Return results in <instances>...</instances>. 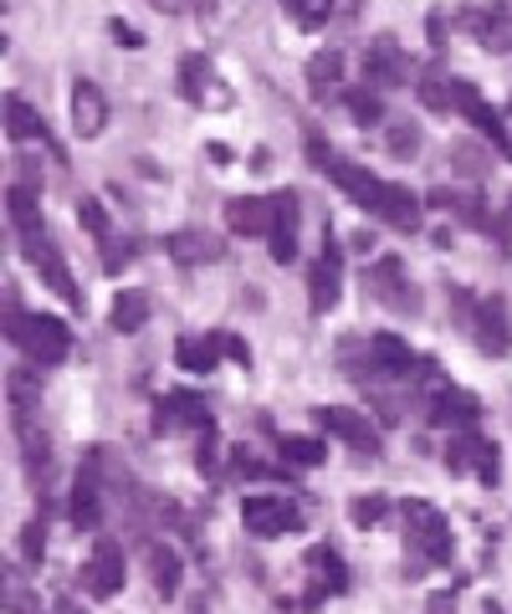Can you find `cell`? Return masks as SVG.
I'll return each instance as SVG.
<instances>
[{
  "instance_id": "16",
  "label": "cell",
  "mask_w": 512,
  "mask_h": 614,
  "mask_svg": "<svg viewBox=\"0 0 512 614\" xmlns=\"http://www.w3.org/2000/svg\"><path fill=\"white\" fill-rule=\"evenodd\" d=\"M328 180H334L359 211H375L379 190H385V180H379L369 164H354V160H328Z\"/></svg>"
},
{
  "instance_id": "20",
  "label": "cell",
  "mask_w": 512,
  "mask_h": 614,
  "mask_svg": "<svg viewBox=\"0 0 512 614\" xmlns=\"http://www.w3.org/2000/svg\"><path fill=\"white\" fill-rule=\"evenodd\" d=\"M477 415H482L477 395H467V389H457V385H446L431 400V426L436 430H467V426H477Z\"/></svg>"
},
{
  "instance_id": "42",
  "label": "cell",
  "mask_w": 512,
  "mask_h": 614,
  "mask_svg": "<svg viewBox=\"0 0 512 614\" xmlns=\"http://www.w3.org/2000/svg\"><path fill=\"white\" fill-rule=\"evenodd\" d=\"M41 548H47V522L31 518L21 528V563H41Z\"/></svg>"
},
{
  "instance_id": "34",
  "label": "cell",
  "mask_w": 512,
  "mask_h": 614,
  "mask_svg": "<svg viewBox=\"0 0 512 614\" xmlns=\"http://www.w3.org/2000/svg\"><path fill=\"white\" fill-rule=\"evenodd\" d=\"M344 103H349V119L359 123V129H375V123H385V103H379V88H359V93H349Z\"/></svg>"
},
{
  "instance_id": "32",
  "label": "cell",
  "mask_w": 512,
  "mask_h": 614,
  "mask_svg": "<svg viewBox=\"0 0 512 614\" xmlns=\"http://www.w3.org/2000/svg\"><path fill=\"white\" fill-rule=\"evenodd\" d=\"M11 420L21 426V420H37V405H41V385L31 369H11Z\"/></svg>"
},
{
  "instance_id": "29",
  "label": "cell",
  "mask_w": 512,
  "mask_h": 614,
  "mask_svg": "<svg viewBox=\"0 0 512 614\" xmlns=\"http://www.w3.org/2000/svg\"><path fill=\"white\" fill-rule=\"evenodd\" d=\"M72 528H98L103 522V497H98V471H82V481L72 487Z\"/></svg>"
},
{
  "instance_id": "36",
  "label": "cell",
  "mask_w": 512,
  "mask_h": 614,
  "mask_svg": "<svg viewBox=\"0 0 512 614\" xmlns=\"http://www.w3.org/2000/svg\"><path fill=\"white\" fill-rule=\"evenodd\" d=\"M385 512H390V497H379V492L354 497V502H349V522H354V528H379V522H385Z\"/></svg>"
},
{
  "instance_id": "12",
  "label": "cell",
  "mask_w": 512,
  "mask_h": 614,
  "mask_svg": "<svg viewBox=\"0 0 512 614\" xmlns=\"http://www.w3.org/2000/svg\"><path fill=\"white\" fill-rule=\"evenodd\" d=\"M123 579H129L123 548L113 543V538H103V543L88 553V563H82V589L98 594V600H109V594H119V589H123Z\"/></svg>"
},
{
  "instance_id": "6",
  "label": "cell",
  "mask_w": 512,
  "mask_h": 614,
  "mask_svg": "<svg viewBox=\"0 0 512 614\" xmlns=\"http://www.w3.org/2000/svg\"><path fill=\"white\" fill-rule=\"evenodd\" d=\"M313 426L328 430V436H334V441H344L349 451H369V456L379 451L375 420H369V415H359V410H349V405H318V410H313Z\"/></svg>"
},
{
  "instance_id": "18",
  "label": "cell",
  "mask_w": 512,
  "mask_h": 614,
  "mask_svg": "<svg viewBox=\"0 0 512 614\" xmlns=\"http://www.w3.org/2000/svg\"><path fill=\"white\" fill-rule=\"evenodd\" d=\"M109 119H113V108L103 98V88L98 82H78L72 88V129H78V139H98L109 129Z\"/></svg>"
},
{
  "instance_id": "24",
  "label": "cell",
  "mask_w": 512,
  "mask_h": 614,
  "mask_svg": "<svg viewBox=\"0 0 512 614\" xmlns=\"http://www.w3.org/2000/svg\"><path fill=\"white\" fill-rule=\"evenodd\" d=\"M267 246H272V262H283V267L297 256V195L293 190H277V226H272Z\"/></svg>"
},
{
  "instance_id": "1",
  "label": "cell",
  "mask_w": 512,
  "mask_h": 614,
  "mask_svg": "<svg viewBox=\"0 0 512 614\" xmlns=\"http://www.w3.org/2000/svg\"><path fill=\"white\" fill-rule=\"evenodd\" d=\"M6 338H11L31 364H62L72 354V334L68 323L52 318V313H27V307H11L6 313Z\"/></svg>"
},
{
  "instance_id": "14",
  "label": "cell",
  "mask_w": 512,
  "mask_h": 614,
  "mask_svg": "<svg viewBox=\"0 0 512 614\" xmlns=\"http://www.w3.org/2000/svg\"><path fill=\"white\" fill-rule=\"evenodd\" d=\"M226 226L236 236H272V226H277V195H236V201H226Z\"/></svg>"
},
{
  "instance_id": "10",
  "label": "cell",
  "mask_w": 512,
  "mask_h": 614,
  "mask_svg": "<svg viewBox=\"0 0 512 614\" xmlns=\"http://www.w3.org/2000/svg\"><path fill=\"white\" fill-rule=\"evenodd\" d=\"M205 426H211V410H205V395H195V389H170V395L154 405V430H160V436L205 430Z\"/></svg>"
},
{
  "instance_id": "21",
  "label": "cell",
  "mask_w": 512,
  "mask_h": 614,
  "mask_svg": "<svg viewBox=\"0 0 512 614\" xmlns=\"http://www.w3.org/2000/svg\"><path fill=\"white\" fill-rule=\"evenodd\" d=\"M369 215H379V221L395 231H420V201L410 195V185H390V180H385V190H379V201Z\"/></svg>"
},
{
  "instance_id": "23",
  "label": "cell",
  "mask_w": 512,
  "mask_h": 614,
  "mask_svg": "<svg viewBox=\"0 0 512 614\" xmlns=\"http://www.w3.org/2000/svg\"><path fill=\"white\" fill-rule=\"evenodd\" d=\"M308 579H313V594L318 600H334V594H344L349 589V569H344V559H338V548H313L308 553Z\"/></svg>"
},
{
  "instance_id": "40",
  "label": "cell",
  "mask_w": 512,
  "mask_h": 614,
  "mask_svg": "<svg viewBox=\"0 0 512 614\" xmlns=\"http://www.w3.org/2000/svg\"><path fill=\"white\" fill-rule=\"evenodd\" d=\"M390 154L395 160H416L420 154V129L416 123H395L390 129Z\"/></svg>"
},
{
  "instance_id": "37",
  "label": "cell",
  "mask_w": 512,
  "mask_h": 614,
  "mask_svg": "<svg viewBox=\"0 0 512 614\" xmlns=\"http://www.w3.org/2000/svg\"><path fill=\"white\" fill-rule=\"evenodd\" d=\"M420 103L431 108V113H451V108H457V88L431 72V78H420Z\"/></svg>"
},
{
  "instance_id": "9",
  "label": "cell",
  "mask_w": 512,
  "mask_h": 614,
  "mask_svg": "<svg viewBox=\"0 0 512 614\" xmlns=\"http://www.w3.org/2000/svg\"><path fill=\"white\" fill-rule=\"evenodd\" d=\"M180 93L190 98V103H201V108H231V88L221 82L216 62L201 52H190L185 62H180Z\"/></svg>"
},
{
  "instance_id": "33",
  "label": "cell",
  "mask_w": 512,
  "mask_h": 614,
  "mask_svg": "<svg viewBox=\"0 0 512 614\" xmlns=\"http://www.w3.org/2000/svg\"><path fill=\"white\" fill-rule=\"evenodd\" d=\"M338 82H344V57H338V52H318V57H313V62H308V88H313V93L328 98Z\"/></svg>"
},
{
  "instance_id": "35",
  "label": "cell",
  "mask_w": 512,
  "mask_h": 614,
  "mask_svg": "<svg viewBox=\"0 0 512 614\" xmlns=\"http://www.w3.org/2000/svg\"><path fill=\"white\" fill-rule=\"evenodd\" d=\"M283 456L293 461V467H324L328 446L313 441V436H283Z\"/></svg>"
},
{
  "instance_id": "3",
  "label": "cell",
  "mask_w": 512,
  "mask_h": 614,
  "mask_svg": "<svg viewBox=\"0 0 512 614\" xmlns=\"http://www.w3.org/2000/svg\"><path fill=\"white\" fill-rule=\"evenodd\" d=\"M446 467L451 471H477V481L482 487H498L502 481V451H498V441H487L477 426H467V430H451V441H446Z\"/></svg>"
},
{
  "instance_id": "48",
  "label": "cell",
  "mask_w": 512,
  "mask_h": 614,
  "mask_svg": "<svg viewBox=\"0 0 512 614\" xmlns=\"http://www.w3.org/2000/svg\"><path fill=\"white\" fill-rule=\"evenodd\" d=\"M508 119H512V103H508Z\"/></svg>"
},
{
  "instance_id": "41",
  "label": "cell",
  "mask_w": 512,
  "mask_h": 614,
  "mask_svg": "<svg viewBox=\"0 0 512 614\" xmlns=\"http://www.w3.org/2000/svg\"><path fill=\"white\" fill-rule=\"evenodd\" d=\"M149 6L164 16H216L221 0H149Z\"/></svg>"
},
{
  "instance_id": "15",
  "label": "cell",
  "mask_w": 512,
  "mask_h": 614,
  "mask_svg": "<svg viewBox=\"0 0 512 614\" xmlns=\"http://www.w3.org/2000/svg\"><path fill=\"white\" fill-rule=\"evenodd\" d=\"M164 252H170V262L175 267H205V262H221V236H211V231L201 226H180L164 236Z\"/></svg>"
},
{
  "instance_id": "22",
  "label": "cell",
  "mask_w": 512,
  "mask_h": 614,
  "mask_svg": "<svg viewBox=\"0 0 512 614\" xmlns=\"http://www.w3.org/2000/svg\"><path fill=\"white\" fill-rule=\"evenodd\" d=\"M6 134H11V144H52L47 119L21 93H6Z\"/></svg>"
},
{
  "instance_id": "30",
  "label": "cell",
  "mask_w": 512,
  "mask_h": 614,
  "mask_svg": "<svg viewBox=\"0 0 512 614\" xmlns=\"http://www.w3.org/2000/svg\"><path fill=\"white\" fill-rule=\"evenodd\" d=\"M109 323H113V334H139V328L149 323V293H139V287L119 293V297H113Z\"/></svg>"
},
{
  "instance_id": "45",
  "label": "cell",
  "mask_w": 512,
  "mask_h": 614,
  "mask_svg": "<svg viewBox=\"0 0 512 614\" xmlns=\"http://www.w3.org/2000/svg\"><path fill=\"white\" fill-rule=\"evenodd\" d=\"M221 348H226V354H231V359H236V364H252V354H246V344H242V338L221 334Z\"/></svg>"
},
{
  "instance_id": "28",
  "label": "cell",
  "mask_w": 512,
  "mask_h": 614,
  "mask_svg": "<svg viewBox=\"0 0 512 614\" xmlns=\"http://www.w3.org/2000/svg\"><path fill=\"white\" fill-rule=\"evenodd\" d=\"M175 364L185 369V375H211V369L221 364V338H180Z\"/></svg>"
},
{
  "instance_id": "2",
  "label": "cell",
  "mask_w": 512,
  "mask_h": 614,
  "mask_svg": "<svg viewBox=\"0 0 512 614\" xmlns=\"http://www.w3.org/2000/svg\"><path fill=\"white\" fill-rule=\"evenodd\" d=\"M405 548L410 553H420V563H431V569H446L451 563V522H446V512L436 508V502H426V497H410L405 502Z\"/></svg>"
},
{
  "instance_id": "11",
  "label": "cell",
  "mask_w": 512,
  "mask_h": 614,
  "mask_svg": "<svg viewBox=\"0 0 512 614\" xmlns=\"http://www.w3.org/2000/svg\"><path fill=\"white\" fill-rule=\"evenodd\" d=\"M461 318H467V328L477 334V344L492 354V359H502L512 348V328H508V303L502 297H482L477 307H461Z\"/></svg>"
},
{
  "instance_id": "31",
  "label": "cell",
  "mask_w": 512,
  "mask_h": 614,
  "mask_svg": "<svg viewBox=\"0 0 512 614\" xmlns=\"http://www.w3.org/2000/svg\"><path fill=\"white\" fill-rule=\"evenodd\" d=\"M16 441H21V456H27V471L47 481V467H52V446H47V430L37 420H21L16 426Z\"/></svg>"
},
{
  "instance_id": "13",
  "label": "cell",
  "mask_w": 512,
  "mask_h": 614,
  "mask_svg": "<svg viewBox=\"0 0 512 614\" xmlns=\"http://www.w3.org/2000/svg\"><path fill=\"white\" fill-rule=\"evenodd\" d=\"M369 293H375L385 307H395V313H416L420 307V293L405 282L400 256H379L375 267H369Z\"/></svg>"
},
{
  "instance_id": "19",
  "label": "cell",
  "mask_w": 512,
  "mask_h": 614,
  "mask_svg": "<svg viewBox=\"0 0 512 614\" xmlns=\"http://www.w3.org/2000/svg\"><path fill=\"white\" fill-rule=\"evenodd\" d=\"M369 375L410 379L416 375V354H410V344H405L400 334H375L369 338Z\"/></svg>"
},
{
  "instance_id": "4",
  "label": "cell",
  "mask_w": 512,
  "mask_h": 614,
  "mask_svg": "<svg viewBox=\"0 0 512 614\" xmlns=\"http://www.w3.org/2000/svg\"><path fill=\"white\" fill-rule=\"evenodd\" d=\"M16 241H21V256H27L31 267H37V277L47 282L57 297L78 303V282H72V272H68V256L57 252V241L47 236V226H41V231H27V236H16Z\"/></svg>"
},
{
  "instance_id": "5",
  "label": "cell",
  "mask_w": 512,
  "mask_h": 614,
  "mask_svg": "<svg viewBox=\"0 0 512 614\" xmlns=\"http://www.w3.org/2000/svg\"><path fill=\"white\" fill-rule=\"evenodd\" d=\"M242 522L252 538H287V533H303L308 518L287 502V497H246Z\"/></svg>"
},
{
  "instance_id": "47",
  "label": "cell",
  "mask_w": 512,
  "mask_h": 614,
  "mask_svg": "<svg viewBox=\"0 0 512 614\" xmlns=\"http://www.w3.org/2000/svg\"><path fill=\"white\" fill-rule=\"evenodd\" d=\"M113 37H119V41H129V47H139V31H129L123 21H113Z\"/></svg>"
},
{
  "instance_id": "38",
  "label": "cell",
  "mask_w": 512,
  "mask_h": 614,
  "mask_svg": "<svg viewBox=\"0 0 512 614\" xmlns=\"http://www.w3.org/2000/svg\"><path fill=\"white\" fill-rule=\"evenodd\" d=\"M78 215H82V226L93 231V241H109L113 236V221H109V211L93 201V195H82L78 201Z\"/></svg>"
},
{
  "instance_id": "8",
  "label": "cell",
  "mask_w": 512,
  "mask_h": 614,
  "mask_svg": "<svg viewBox=\"0 0 512 614\" xmlns=\"http://www.w3.org/2000/svg\"><path fill=\"white\" fill-rule=\"evenodd\" d=\"M451 88H457V113H467V119L477 123V134H482L487 144H492V149L502 154V160L512 164V134H508V123H502V113H492V103H487V98L477 93L472 82L451 78Z\"/></svg>"
},
{
  "instance_id": "17",
  "label": "cell",
  "mask_w": 512,
  "mask_h": 614,
  "mask_svg": "<svg viewBox=\"0 0 512 614\" xmlns=\"http://www.w3.org/2000/svg\"><path fill=\"white\" fill-rule=\"evenodd\" d=\"M365 78H369V88H405V82H410V62H405V52L395 47L390 37L369 41V52H365Z\"/></svg>"
},
{
  "instance_id": "43",
  "label": "cell",
  "mask_w": 512,
  "mask_h": 614,
  "mask_svg": "<svg viewBox=\"0 0 512 614\" xmlns=\"http://www.w3.org/2000/svg\"><path fill=\"white\" fill-rule=\"evenodd\" d=\"M103 246V262H109V272H119L129 256H134V241H119V236H109V241H98Z\"/></svg>"
},
{
  "instance_id": "46",
  "label": "cell",
  "mask_w": 512,
  "mask_h": 614,
  "mask_svg": "<svg viewBox=\"0 0 512 614\" xmlns=\"http://www.w3.org/2000/svg\"><path fill=\"white\" fill-rule=\"evenodd\" d=\"M431 41H436V47L446 41V11H431Z\"/></svg>"
},
{
  "instance_id": "7",
  "label": "cell",
  "mask_w": 512,
  "mask_h": 614,
  "mask_svg": "<svg viewBox=\"0 0 512 614\" xmlns=\"http://www.w3.org/2000/svg\"><path fill=\"white\" fill-rule=\"evenodd\" d=\"M338 297H344V246L324 236V252L308 267V303L313 313H328V307H338Z\"/></svg>"
},
{
  "instance_id": "39",
  "label": "cell",
  "mask_w": 512,
  "mask_h": 614,
  "mask_svg": "<svg viewBox=\"0 0 512 614\" xmlns=\"http://www.w3.org/2000/svg\"><path fill=\"white\" fill-rule=\"evenodd\" d=\"M283 6L303 21V27H324L328 16H334V0H283Z\"/></svg>"
},
{
  "instance_id": "27",
  "label": "cell",
  "mask_w": 512,
  "mask_h": 614,
  "mask_svg": "<svg viewBox=\"0 0 512 614\" xmlns=\"http://www.w3.org/2000/svg\"><path fill=\"white\" fill-rule=\"evenodd\" d=\"M149 579H154V589H160L164 600H175L180 594V579H185V563H180V553L170 543L149 548Z\"/></svg>"
},
{
  "instance_id": "44",
  "label": "cell",
  "mask_w": 512,
  "mask_h": 614,
  "mask_svg": "<svg viewBox=\"0 0 512 614\" xmlns=\"http://www.w3.org/2000/svg\"><path fill=\"white\" fill-rule=\"evenodd\" d=\"M231 467H236V477H272V467L262 461V456H252V451H236V456H231Z\"/></svg>"
},
{
  "instance_id": "25",
  "label": "cell",
  "mask_w": 512,
  "mask_h": 614,
  "mask_svg": "<svg viewBox=\"0 0 512 614\" xmlns=\"http://www.w3.org/2000/svg\"><path fill=\"white\" fill-rule=\"evenodd\" d=\"M467 27H472V37L482 41V47L512 52V21L502 6H477V11H467Z\"/></svg>"
},
{
  "instance_id": "26",
  "label": "cell",
  "mask_w": 512,
  "mask_h": 614,
  "mask_svg": "<svg viewBox=\"0 0 512 614\" xmlns=\"http://www.w3.org/2000/svg\"><path fill=\"white\" fill-rule=\"evenodd\" d=\"M6 211H11L16 236H27V231L47 226V221H41V195H37V185H11V190H6Z\"/></svg>"
}]
</instances>
